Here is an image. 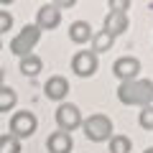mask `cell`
<instances>
[{
	"mask_svg": "<svg viewBox=\"0 0 153 153\" xmlns=\"http://www.w3.org/2000/svg\"><path fill=\"white\" fill-rule=\"evenodd\" d=\"M117 100L130 107H148L153 105V82L151 79H133L117 87Z\"/></svg>",
	"mask_w": 153,
	"mask_h": 153,
	"instance_id": "obj_1",
	"label": "cell"
},
{
	"mask_svg": "<svg viewBox=\"0 0 153 153\" xmlns=\"http://www.w3.org/2000/svg\"><path fill=\"white\" fill-rule=\"evenodd\" d=\"M82 133H84V138L92 140V143H105V140H110V138L115 135L112 133V120H110L107 115H102V112H94V115H89V117H84L82 120Z\"/></svg>",
	"mask_w": 153,
	"mask_h": 153,
	"instance_id": "obj_2",
	"label": "cell"
},
{
	"mask_svg": "<svg viewBox=\"0 0 153 153\" xmlns=\"http://www.w3.org/2000/svg\"><path fill=\"white\" fill-rule=\"evenodd\" d=\"M38 38H41V31H38L33 23H31V26H23L21 33H16V36H13L10 51L18 56V59H23V56L33 54V49H36V44H38Z\"/></svg>",
	"mask_w": 153,
	"mask_h": 153,
	"instance_id": "obj_3",
	"label": "cell"
},
{
	"mask_svg": "<svg viewBox=\"0 0 153 153\" xmlns=\"http://www.w3.org/2000/svg\"><path fill=\"white\" fill-rule=\"evenodd\" d=\"M8 128H10V135L16 138V140H26V138H31L33 133H36L38 120H36V115H33L31 110H21V112H16L10 117Z\"/></svg>",
	"mask_w": 153,
	"mask_h": 153,
	"instance_id": "obj_4",
	"label": "cell"
},
{
	"mask_svg": "<svg viewBox=\"0 0 153 153\" xmlns=\"http://www.w3.org/2000/svg\"><path fill=\"white\" fill-rule=\"evenodd\" d=\"M54 120L59 125V130L71 133L76 128H82V112H79V107L74 102H61L56 107V112H54Z\"/></svg>",
	"mask_w": 153,
	"mask_h": 153,
	"instance_id": "obj_5",
	"label": "cell"
},
{
	"mask_svg": "<svg viewBox=\"0 0 153 153\" xmlns=\"http://www.w3.org/2000/svg\"><path fill=\"white\" fill-rule=\"evenodd\" d=\"M140 59H135V56H120V59H115L112 64V74L123 82H133V79H140Z\"/></svg>",
	"mask_w": 153,
	"mask_h": 153,
	"instance_id": "obj_6",
	"label": "cell"
},
{
	"mask_svg": "<svg viewBox=\"0 0 153 153\" xmlns=\"http://www.w3.org/2000/svg\"><path fill=\"white\" fill-rule=\"evenodd\" d=\"M100 66V56H94L92 51H76L74 56H71V71H74L79 79H89V76L97 71Z\"/></svg>",
	"mask_w": 153,
	"mask_h": 153,
	"instance_id": "obj_7",
	"label": "cell"
},
{
	"mask_svg": "<svg viewBox=\"0 0 153 153\" xmlns=\"http://www.w3.org/2000/svg\"><path fill=\"white\" fill-rule=\"evenodd\" d=\"M44 94L51 100V102H64V97L69 94V79L66 76H61V74H54V76H49L46 79V84H44Z\"/></svg>",
	"mask_w": 153,
	"mask_h": 153,
	"instance_id": "obj_8",
	"label": "cell"
},
{
	"mask_svg": "<svg viewBox=\"0 0 153 153\" xmlns=\"http://www.w3.org/2000/svg\"><path fill=\"white\" fill-rule=\"evenodd\" d=\"M59 23H61V13L54 8V3L41 5V8L36 10V23H33V26H36L38 31H54Z\"/></svg>",
	"mask_w": 153,
	"mask_h": 153,
	"instance_id": "obj_9",
	"label": "cell"
},
{
	"mask_svg": "<svg viewBox=\"0 0 153 153\" xmlns=\"http://www.w3.org/2000/svg\"><path fill=\"white\" fill-rule=\"evenodd\" d=\"M128 13H117V10H110L107 16H105V33H110L112 38L123 36V33L128 31Z\"/></svg>",
	"mask_w": 153,
	"mask_h": 153,
	"instance_id": "obj_10",
	"label": "cell"
},
{
	"mask_svg": "<svg viewBox=\"0 0 153 153\" xmlns=\"http://www.w3.org/2000/svg\"><path fill=\"white\" fill-rule=\"evenodd\" d=\"M71 148H74V140L64 130H56L46 138V151L49 153H71Z\"/></svg>",
	"mask_w": 153,
	"mask_h": 153,
	"instance_id": "obj_11",
	"label": "cell"
},
{
	"mask_svg": "<svg viewBox=\"0 0 153 153\" xmlns=\"http://www.w3.org/2000/svg\"><path fill=\"white\" fill-rule=\"evenodd\" d=\"M92 36H94V31H92V26H89L87 21H74V23L69 26V38L74 41L76 46L89 44V41H92Z\"/></svg>",
	"mask_w": 153,
	"mask_h": 153,
	"instance_id": "obj_12",
	"label": "cell"
},
{
	"mask_svg": "<svg viewBox=\"0 0 153 153\" xmlns=\"http://www.w3.org/2000/svg\"><path fill=\"white\" fill-rule=\"evenodd\" d=\"M44 71V61H41V56L36 54H28L21 59V74L23 76H38Z\"/></svg>",
	"mask_w": 153,
	"mask_h": 153,
	"instance_id": "obj_13",
	"label": "cell"
},
{
	"mask_svg": "<svg viewBox=\"0 0 153 153\" xmlns=\"http://www.w3.org/2000/svg\"><path fill=\"white\" fill-rule=\"evenodd\" d=\"M89 44H92V49H89V51H92L94 56H100V54H105V51L112 49L115 38L110 36V33H105V31H97V33L92 36V41H89Z\"/></svg>",
	"mask_w": 153,
	"mask_h": 153,
	"instance_id": "obj_14",
	"label": "cell"
},
{
	"mask_svg": "<svg viewBox=\"0 0 153 153\" xmlns=\"http://www.w3.org/2000/svg\"><path fill=\"white\" fill-rule=\"evenodd\" d=\"M107 151L110 153H130L133 151V140L128 135H120V133H117V135H112L107 140Z\"/></svg>",
	"mask_w": 153,
	"mask_h": 153,
	"instance_id": "obj_15",
	"label": "cell"
},
{
	"mask_svg": "<svg viewBox=\"0 0 153 153\" xmlns=\"http://www.w3.org/2000/svg\"><path fill=\"white\" fill-rule=\"evenodd\" d=\"M16 102H18L16 89L3 84V87H0V112H10V110L16 107Z\"/></svg>",
	"mask_w": 153,
	"mask_h": 153,
	"instance_id": "obj_16",
	"label": "cell"
},
{
	"mask_svg": "<svg viewBox=\"0 0 153 153\" xmlns=\"http://www.w3.org/2000/svg\"><path fill=\"white\" fill-rule=\"evenodd\" d=\"M0 153H21V140L8 133V135H0Z\"/></svg>",
	"mask_w": 153,
	"mask_h": 153,
	"instance_id": "obj_17",
	"label": "cell"
},
{
	"mask_svg": "<svg viewBox=\"0 0 153 153\" xmlns=\"http://www.w3.org/2000/svg\"><path fill=\"white\" fill-rule=\"evenodd\" d=\"M138 125L146 128V130H153V105H148V107H140V115H138Z\"/></svg>",
	"mask_w": 153,
	"mask_h": 153,
	"instance_id": "obj_18",
	"label": "cell"
},
{
	"mask_svg": "<svg viewBox=\"0 0 153 153\" xmlns=\"http://www.w3.org/2000/svg\"><path fill=\"white\" fill-rule=\"evenodd\" d=\"M10 28H13V16L8 10H0V36L5 31H10Z\"/></svg>",
	"mask_w": 153,
	"mask_h": 153,
	"instance_id": "obj_19",
	"label": "cell"
},
{
	"mask_svg": "<svg viewBox=\"0 0 153 153\" xmlns=\"http://www.w3.org/2000/svg\"><path fill=\"white\" fill-rule=\"evenodd\" d=\"M128 8H130V3H117V0L110 3V10H117V13H125Z\"/></svg>",
	"mask_w": 153,
	"mask_h": 153,
	"instance_id": "obj_20",
	"label": "cell"
},
{
	"mask_svg": "<svg viewBox=\"0 0 153 153\" xmlns=\"http://www.w3.org/2000/svg\"><path fill=\"white\" fill-rule=\"evenodd\" d=\"M3 84H5V71L0 69V87H3Z\"/></svg>",
	"mask_w": 153,
	"mask_h": 153,
	"instance_id": "obj_21",
	"label": "cell"
},
{
	"mask_svg": "<svg viewBox=\"0 0 153 153\" xmlns=\"http://www.w3.org/2000/svg\"><path fill=\"white\" fill-rule=\"evenodd\" d=\"M143 153H153V148H146V151H143Z\"/></svg>",
	"mask_w": 153,
	"mask_h": 153,
	"instance_id": "obj_22",
	"label": "cell"
},
{
	"mask_svg": "<svg viewBox=\"0 0 153 153\" xmlns=\"http://www.w3.org/2000/svg\"><path fill=\"white\" fill-rule=\"evenodd\" d=\"M0 49H3V41H0Z\"/></svg>",
	"mask_w": 153,
	"mask_h": 153,
	"instance_id": "obj_23",
	"label": "cell"
}]
</instances>
